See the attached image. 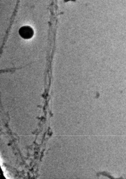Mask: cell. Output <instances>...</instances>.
<instances>
[{"label":"cell","mask_w":126,"mask_h":179,"mask_svg":"<svg viewBox=\"0 0 126 179\" xmlns=\"http://www.w3.org/2000/svg\"><path fill=\"white\" fill-rule=\"evenodd\" d=\"M20 35L24 39H29L32 38L34 35L33 30L28 26H24L21 27L19 30Z\"/></svg>","instance_id":"cell-1"}]
</instances>
